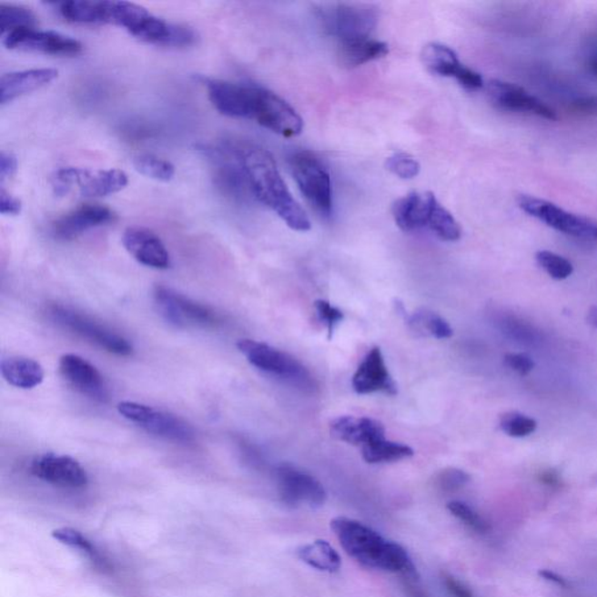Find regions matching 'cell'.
Returning <instances> with one entry per match:
<instances>
[{"label":"cell","instance_id":"obj_32","mask_svg":"<svg viewBox=\"0 0 597 597\" xmlns=\"http://www.w3.org/2000/svg\"><path fill=\"white\" fill-rule=\"evenodd\" d=\"M429 229L433 231L439 238L446 242H456L461 238L462 230L453 215L445 207L437 202L429 223Z\"/></svg>","mask_w":597,"mask_h":597},{"label":"cell","instance_id":"obj_49","mask_svg":"<svg viewBox=\"0 0 597 597\" xmlns=\"http://www.w3.org/2000/svg\"><path fill=\"white\" fill-rule=\"evenodd\" d=\"M587 321L597 329V306L592 307L587 315Z\"/></svg>","mask_w":597,"mask_h":597},{"label":"cell","instance_id":"obj_40","mask_svg":"<svg viewBox=\"0 0 597 597\" xmlns=\"http://www.w3.org/2000/svg\"><path fill=\"white\" fill-rule=\"evenodd\" d=\"M315 309H317L319 317L326 323L327 329H329V339H331L336 325L343 320V313L326 300L315 301Z\"/></svg>","mask_w":597,"mask_h":597},{"label":"cell","instance_id":"obj_50","mask_svg":"<svg viewBox=\"0 0 597 597\" xmlns=\"http://www.w3.org/2000/svg\"><path fill=\"white\" fill-rule=\"evenodd\" d=\"M591 69L592 70V73H594L597 76V56H595L594 59L591 61Z\"/></svg>","mask_w":597,"mask_h":597},{"label":"cell","instance_id":"obj_17","mask_svg":"<svg viewBox=\"0 0 597 597\" xmlns=\"http://www.w3.org/2000/svg\"><path fill=\"white\" fill-rule=\"evenodd\" d=\"M61 376L70 387L91 400L106 403L109 390L98 369L81 356L66 354L60 359Z\"/></svg>","mask_w":597,"mask_h":597},{"label":"cell","instance_id":"obj_13","mask_svg":"<svg viewBox=\"0 0 597 597\" xmlns=\"http://www.w3.org/2000/svg\"><path fill=\"white\" fill-rule=\"evenodd\" d=\"M3 44L12 51L35 52L56 56H75L83 46L73 37L53 31L22 28L3 35Z\"/></svg>","mask_w":597,"mask_h":597},{"label":"cell","instance_id":"obj_47","mask_svg":"<svg viewBox=\"0 0 597 597\" xmlns=\"http://www.w3.org/2000/svg\"><path fill=\"white\" fill-rule=\"evenodd\" d=\"M538 575L541 576V578L546 580V582H553L558 584L560 587L568 588V586H570V583H568L567 580L563 578V576L555 573V572L550 570H541L538 571Z\"/></svg>","mask_w":597,"mask_h":597},{"label":"cell","instance_id":"obj_18","mask_svg":"<svg viewBox=\"0 0 597 597\" xmlns=\"http://www.w3.org/2000/svg\"><path fill=\"white\" fill-rule=\"evenodd\" d=\"M488 91L493 105L501 110L528 112L549 120L558 119L557 112L552 107L546 106L544 102L532 96L520 86L492 80L489 82Z\"/></svg>","mask_w":597,"mask_h":597},{"label":"cell","instance_id":"obj_12","mask_svg":"<svg viewBox=\"0 0 597 597\" xmlns=\"http://www.w3.org/2000/svg\"><path fill=\"white\" fill-rule=\"evenodd\" d=\"M518 206L530 217L544 222L546 226L562 232V234L574 236L578 238H594L596 226L590 219L568 213L565 209L552 202L541 198L521 195L518 197Z\"/></svg>","mask_w":597,"mask_h":597},{"label":"cell","instance_id":"obj_28","mask_svg":"<svg viewBox=\"0 0 597 597\" xmlns=\"http://www.w3.org/2000/svg\"><path fill=\"white\" fill-rule=\"evenodd\" d=\"M298 558L315 570L335 573L341 568V558L326 541H315L297 550Z\"/></svg>","mask_w":597,"mask_h":597},{"label":"cell","instance_id":"obj_36","mask_svg":"<svg viewBox=\"0 0 597 597\" xmlns=\"http://www.w3.org/2000/svg\"><path fill=\"white\" fill-rule=\"evenodd\" d=\"M536 259L539 267H541L550 277L553 279L563 280L572 276L574 271L573 265L571 261L563 258L562 256L554 254L551 251H538Z\"/></svg>","mask_w":597,"mask_h":597},{"label":"cell","instance_id":"obj_24","mask_svg":"<svg viewBox=\"0 0 597 597\" xmlns=\"http://www.w3.org/2000/svg\"><path fill=\"white\" fill-rule=\"evenodd\" d=\"M56 69L40 68L22 70L3 75L0 80V102L6 105L15 99L31 94L57 78Z\"/></svg>","mask_w":597,"mask_h":597},{"label":"cell","instance_id":"obj_4","mask_svg":"<svg viewBox=\"0 0 597 597\" xmlns=\"http://www.w3.org/2000/svg\"><path fill=\"white\" fill-rule=\"evenodd\" d=\"M288 161L294 179L307 202L319 217L329 219L334 205L329 169L309 151L294 152Z\"/></svg>","mask_w":597,"mask_h":597},{"label":"cell","instance_id":"obj_29","mask_svg":"<svg viewBox=\"0 0 597 597\" xmlns=\"http://www.w3.org/2000/svg\"><path fill=\"white\" fill-rule=\"evenodd\" d=\"M59 12L67 22L86 25L103 24V2L70 0L57 4Z\"/></svg>","mask_w":597,"mask_h":597},{"label":"cell","instance_id":"obj_26","mask_svg":"<svg viewBox=\"0 0 597 597\" xmlns=\"http://www.w3.org/2000/svg\"><path fill=\"white\" fill-rule=\"evenodd\" d=\"M389 53V46L383 41L366 37L339 44V64L346 68H356L368 62L381 59Z\"/></svg>","mask_w":597,"mask_h":597},{"label":"cell","instance_id":"obj_33","mask_svg":"<svg viewBox=\"0 0 597 597\" xmlns=\"http://www.w3.org/2000/svg\"><path fill=\"white\" fill-rule=\"evenodd\" d=\"M0 28L2 35L22 28H35L36 18L31 10L16 5H0Z\"/></svg>","mask_w":597,"mask_h":597},{"label":"cell","instance_id":"obj_10","mask_svg":"<svg viewBox=\"0 0 597 597\" xmlns=\"http://www.w3.org/2000/svg\"><path fill=\"white\" fill-rule=\"evenodd\" d=\"M210 102L222 115L254 120L261 86L205 78Z\"/></svg>","mask_w":597,"mask_h":597},{"label":"cell","instance_id":"obj_2","mask_svg":"<svg viewBox=\"0 0 597 597\" xmlns=\"http://www.w3.org/2000/svg\"><path fill=\"white\" fill-rule=\"evenodd\" d=\"M331 529L343 550L360 565L400 573L403 578L418 576L416 567L403 546L388 541L362 522L338 517L331 521Z\"/></svg>","mask_w":597,"mask_h":597},{"label":"cell","instance_id":"obj_9","mask_svg":"<svg viewBox=\"0 0 597 597\" xmlns=\"http://www.w3.org/2000/svg\"><path fill=\"white\" fill-rule=\"evenodd\" d=\"M153 296L165 320L177 329L189 326L217 327L221 323V318L210 307L182 296L166 286H156Z\"/></svg>","mask_w":597,"mask_h":597},{"label":"cell","instance_id":"obj_5","mask_svg":"<svg viewBox=\"0 0 597 597\" xmlns=\"http://www.w3.org/2000/svg\"><path fill=\"white\" fill-rule=\"evenodd\" d=\"M48 315L62 329L72 331L110 354L130 356L134 352V347L128 342V339L93 320L88 315L78 313L67 306L57 304L48 307Z\"/></svg>","mask_w":597,"mask_h":597},{"label":"cell","instance_id":"obj_45","mask_svg":"<svg viewBox=\"0 0 597 597\" xmlns=\"http://www.w3.org/2000/svg\"><path fill=\"white\" fill-rule=\"evenodd\" d=\"M16 169H18V160L15 156L5 151L0 153V181H2V185L15 176Z\"/></svg>","mask_w":597,"mask_h":597},{"label":"cell","instance_id":"obj_22","mask_svg":"<svg viewBox=\"0 0 597 597\" xmlns=\"http://www.w3.org/2000/svg\"><path fill=\"white\" fill-rule=\"evenodd\" d=\"M437 202L435 195L429 192L410 193L400 198L392 207L397 226L405 232L429 227L430 215Z\"/></svg>","mask_w":597,"mask_h":597},{"label":"cell","instance_id":"obj_52","mask_svg":"<svg viewBox=\"0 0 597 597\" xmlns=\"http://www.w3.org/2000/svg\"><path fill=\"white\" fill-rule=\"evenodd\" d=\"M105 24H106V2H105Z\"/></svg>","mask_w":597,"mask_h":597},{"label":"cell","instance_id":"obj_25","mask_svg":"<svg viewBox=\"0 0 597 597\" xmlns=\"http://www.w3.org/2000/svg\"><path fill=\"white\" fill-rule=\"evenodd\" d=\"M0 370L8 384L19 389L39 387L45 379L43 366L36 360L23 356L4 359Z\"/></svg>","mask_w":597,"mask_h":597},{"label":"cell","instance_id":"obj_16","mask_svg":"<svg viewBox=\"0 0 597 597\" xmlns=\"http://www.w3.org/2000/svg\"><path fill=\"white\" fill-rule=\"evenodd\" d=\"M421 59L430 73L439 76L454 77L466 90L476 91L483 88L484 81L481 74L462 65L453 49L445 45H427L422 51Z\"/></svg>","mask_w":597,"mask_h":597},{"label":"cell","instance_id":"obj_1","mask_svg":"<svg viewBox=\"0 0 597 597\" xmlns=\"http://www.w3.org/2000/svg\"><path fill=\"white\" fill-rule=\"evenodd\" d=\"M234 149L246 172L252 197L275 211L291 229L309 231V218L289 193L271 153L256 145H238Z\"/></svg>","mask_w":597,"mask_h":597},{"label":"cell","instance_id":"obj_20","mask_svg":"<svg viewBox=\"0 0 597 597\" xmlns=\"http://www.w3.org/2000/svg\"><path fill=\"white\" fill-rule=\"evenodd\" d=\"M114 211L101 205H83L52 224L54 238L72 240L94 228L114 221Z\"/></svg>","mask_w":597,"mask_h":597},{"label":"cell","instance_id":"obj_14","mask_svg":"<svg viewBox=\"0 0 597 597\" xmlns=\"http://www.w3.org/2000/svg\"><path fill=\"white\" fill-rule=\"evenodd\" d=\"M30 471L35 478L60 488L82 489L89 482L85 468L68 455L47 453L36 456L31 462Z\"/></svg>","mask_w":597,"mask_h":597},{"label":"cell","instance_id":"obj_51","mask_svg":"<svg viewBox=\"0 0 597 597\" xmlns=\"http://www.w3.org/2000/svg\"><path fill=\"white\" fill-rule=\"evenodd\" d=\"M594 239H597V227H596V230H595Z\"/></svg>","mask_w":597,"mask_h":597},{"label":"cell","instance_id":"obj_30","mask_svg":"<svg viewBox=\"0 0 597 597\" xmlns=\"http://www.w3.org/2000/svg\"><path fill=\"white\" fill-rule=\"evenodd\" d=\"M364 461L371 464L396 462L414 455L412 448L403 443L387 440L376 441L362 448Z\"/></svg>","mask_w":597,"mask_h":597},{"label":"cell","instance_id":"obj_15","mask_svg":"<svg viewBox=\"0 0 597 597\" xmlns=\"http://www.w3.org/2000/svg\"><path fill=\"white\" fill-rule=\"evenodd\" d=\"M259 126L275 134L292 138L304 130V120L288 102L272 91L261 89L255 119Z\"/></svg>","mask_w":597,"mask_h":597},{"label":"cell","instance_id":"obj_6","mask_svg":"<svg viewBox=\"0 0 597 597\" xmlns=\"http://www.w3.org/2000/svg\"><path fill=\"white\" fill-rule=\"evenodd\" d=\"M238 348L248 362L259 370L288 380L302 390L313 388L312 376L309 370L288 352L248 339H239Z\"/></svg>","mask_w":597,"mask_h":597},{"label":"cell","instance_id":"obj_27","mask_svg":"<svg viewBox=\"0 0 597 597\" xmlns=\"http://www.w3.org/2000/svg\"><path fill=\"white\" fill-rule=\"evenodd\" d=\"M52 536L61 544L76 550L77 552L85 555L91 565L102 573H111L114 571V565H112L109 558H106V554L102 553L101 550H98L93 541L83 536L80 531L73 528H60L54 530Z\"/></svg>","mask_w":597,"mask_h":597},{"label":"cell","instance_id":"obj_37","mask_svg":"<svg viewBox=\"0 0 597 597\" xmlns=\"http://www.w3.org/2000/svg\"><path fill=\"white\" fill-rule=\"evenodd\" d=\"M447 509L451 515L458 518L459 521H461L464 525H467L475 532L484 534L491 531L489 522L464 501H451L448 503Z\"/></svg>","mask_w":597,"mask_h":597},{"label":"cell","instance_id":"obj_43","mask_svg":"<svg viewBox=\"0 0 597 597\" xmlns=\"http://www.w3.org/2000/svg\"><path fill=\"white\" fill-rule=\"evenodd\" d=\"M20 211H22V202L14 195L7 193L5 188L2 187V190H0V213L15 217V215L20 214Z\"/></svg>","mask_w":597,"mask_h":597},{"label":"cell","instance_id":"obj_46","mask_svg":"<svg viewBox=\"0 0 597 597\" xmlns=\"http://www.w3.org/2000/svg\"><path fill=\"white\" fill-rule=\"evenodd\" d=\"M403 579L404 590L409 597H429L419 584L418 576H408Z\"/></svg>","mask_w":597,"mask_h":597},{"label":"cell","instance_id":"obj_3","mask_svg":"<svg viewBox=\"0 0 597 597\" xmlns=\"http://www.w3.org/2000/svg\"><path fill=\"white\" fill-rule=\"evenodd\" d=\"M315 14L323 32L335 37L339 44L371 37L379 23L376 7L369 4H322Z\"/></svg>","mask_w":597,"mask_h":597},{"label":"cell","instance_id":"obj_35","mask_svg":"<svg viewBox=\"0 0 597 597\" xmlns=\"http://www.w3.org/2000/svg\"><path fill=\"white\" fill-rule=\"evenodd\" d=\"M537 421L520 412H509L501 417L500 427L511 438H525L536 432Z\"/></svg>","mask_w":597,"mask_h":597},{"label":"cell","instance_id":"obj_8","mask_svg":"<svg viewBox=\"0 0 597 597\" xmlns=\"http://www.w3.org/2000/svg\"><path fill=\"white\" fill-rule=\"evenodd\" d=\"M120 416L128 421L142 427L147 432L167 439L174 442L190 443L195 440L193 427L184 419L151 408V406L136 403V401H122L118 404Z\"/></svg>","mask_w":597,"mask_h":597},{"label":"cell","instance_id":"obj_41","mask_svg":"<svg viewBox=\"0 0 597 597\" xmlns=\"http://www.w3.org/2000/svg\"><path fill=\"white\" fill-rule=\"evenodd\" d=\"M505 366L521 376H528L533 370L534 362L525 354H508L504 358Z\"/></svg>","mask_w":597,"mask_h":597},{"label":"cell","instance_id":"obj_31","mask_svg":"<svg viewBox=\"0 0 597 597\" xmlns=\"http://www.w3.org/2000/svg\"><path fill=\"white\" fill-rule=\"evenodd\" d=\"M409 323L417 333L434 336L437 339H450L453 336L450 323L430 310H418L410 318Z\"/></svg>","mask_w":597,"mask_h":597},{"label":"cell","instance_id":"obj_38","mask_svg":"<svg viewBox=\"0 0 597 597\" xmlns=\"http://www.w3.org/2000/svg\"><path fill=\"white\" fill-rule=\"evenodd\" d=\"M385 166H387L388 171L405 180L413 179L420 172V164L406 153H396L388 157Z\"/></svg>","mask_w":597,"mask_h":597},{"label":"cell","instance_id":"obj_42","mask_svg":"<svg viewBox=\"0 0 597 597\" xmlns=\"http://www.w3.org/2000/svg\"><path fill=\"white\" fill-rule=\"evenodd\" d=\"M570 110L580 116H597V95L576 98L571 103Z\"/></svg>","mask_w":597,"mask_h":597},{"label":"cell","instance_id":"obj_11","mask_svg":"<svg viewBox=\"0 0 597 597\" xmlns=\"http://www.w3.org/2000/svg\"><path fill=\"white\" fill-rule=\"evenodd\" d=\"M276 480L280 500L288 507L309 505L318 509L326 503L327 492L323 485L314 476L298 471L292 464L283 463L277 467Z\"/></svg>","mask_w":597,"mask_h":597},{"label":"cell","instance_id":"obj_44","mask_svg":"<svg viewBox=\"0 0 597 597\" xmlns=\"http://www.w3.org/2000/svg\"><path fill=\"white\" fill-rule=\"evenodd\" d=\"M442 582L445 584L446 591L450 597H474L472 592L460 580L453 575L443 574Z\"/></svg>","mask_w":597,"mask_h":597},{"label":"cell","instance_id":"obj_19","mask_svg":"<svg viewBox=\"0 0 597 597\" xmlns=\"http://www.w3.org/2000/svg\"><path fill=\"white\" fill-rule=\"evenodd\" d=\"M123 246L128 254L145 267L166 269L171 265V257L163 240L147 228H127L123 235Z\"/></svg>","mask_w":597,"mask_h":597},{"label":"cell","instance_id":"obj_7","mask_svg":"<svg viewBox=\"0 0 597 597\" xmlns=\"http://www.w3.org/2000/svg\"><path fill=\"white\" fill-rule=\"evenodd\" d=\"M128 184L127 176L120 169L91 171L78 167L61 168L54 177L57 195L67 194L77 188L85 197H103L120 192Z\"/></svg>","mask_w":597,"mask_h":597},{"label":"cell","instance_id":"obj_48","mask_svg":"<svg viewBox=\"0 0 597 597\" xmlns=\"http://www.w3.org/2000/svg\"><path fill=\"white\" fill-rule=\"evenodd\" d=\"M541 481L547 485H557L559 483L557 476L551 471L545 472V474L541 476Z\"/></svg>","mask_w":597,"mask_h":597},{"label":"cell","instance_id":"obj_23","mask_svg":"<svg viewBox=\"0 0 597 597\" xmlns=\"http://www.w3.org/2000/svg\"><path fill=\"white\" fill-rule=\"evenodd\" d=\"M330 434L336 440L366 447L385 439V427L371 418L339 417L330 422Z\"/></svg>","mask_w":597,"mask_h":597},{"label":"cell","instance_id":"obj_21","mask_svg":"<svg viewBox=\"0 0 597 597\" xmlns=\"http://www.w3.org/2000/svg\"><path fill=\"white\" fill-rule=\"evenodd\" d=\"M352 388L359 395H368V393L373 392H385L390 396L397 395L396 381L390 375L380 348H372L368 352L352 377Z\"/></svg>","mask_w":597,"mask_h":597},{"label":"cell","instance_id":"obj_39","mask_svg":"<svg viewBox=\"0 0 597 597\" xmlns=\"http://www.w3.org/2000/svg\"><path fill=\"white\" fill-rule=\"evenodd\" d=\"M470 481L471 476L466 471L450 468L439 475L438 485L445 492H454L463 488Z\"/></svg>","mask_w":597,"mask_h":597},{"label":"cell","instance_id":"obj_34","mask_svg":"<svg viewBox=\"0 0 597 597\" xmlns=\"http://www.w3.org/2000/svg\"><path fill=\"white\" fill-rule=\"evenodd\" d=\"M137 171L149 179L168 182L176 176V168L169 161L152 155H143L134 161Z\"/></svg>","mask_w":597,"mask_h":597}]
</instances>
